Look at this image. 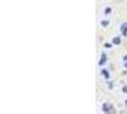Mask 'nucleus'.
<instances>
[{"instance_id": "nucleus-1", "label": "nucleus", "mask_w": 127, "mask_h": 114, "mask_svg": "<svg viewBox=\"0 0 127 114\" xmlns=\"http://www.w3.org/2000/svg\"><path fill=\"white\" fill-rule=\"evenodd\" d=\"M102 110L105 114H117L114 106L110 103H104L102 105Z\"/></svg>"}, {"instance_id": "nucleus-2", "label": "nucleus", "mask_w": 127, "mask_h": 114, "mask_svg": "<svg viewBox=\"0 0 127 114\" xmlns=\"http://www.w3.org/2000/svg\"><path fill=\"white\" fill-rule=\"evenodd\" d=\"M106 61H107V57H106V54H105L104 52H102V53H101V57H100V60H99V62H98V65H99V66H103L104 64L106 63Z\"/></svg>"}, {"instance_id": "nucleus-3", "label": "nucleus", "mask_w": 127, "mask_h": 114, "mask_svg": "<svg viewBox=\"0 0 127 114\" xmlns=\"http://www.w3.org/2000/svg\"><path fill=\"white\" fill-rule=\"evenodd\" d=\"M121 31L122 32V34H123L124 36H126L127 35V22L126 23H123V24L121 25Z\"/></svg>"}, {"instance_id": "nucleus-4", "label": "nucleus", "mask_w": 127, "mask_h": 114, "mask_svg": "<svg viewBox=\"0 0 127 114\" xmlns=\"http://www.w3.org/2000/svg\"><path fill=\"white\" fill-rule=\"evenodd\" d=\"M101 73L104 75V77H105V79H106V80H108L109 78H110V74H109V72L106 70H102Z\"/></svg>"}, {"instance_id": "nucleus-5", "label": "nucleus", "mask_w": 127, "mask_h": 114, "mask_svg": "<svg viewBox=\"0 0 127 114\" xmlns=\"http://www.w3.org/2000/svg\"><path fill=\"white\" fill-rule=\"evenodd\" d=\"M113 44L115 45H120L121 44V38L120 37H115L113 39Z\"/></svg>"}, {"instance_id": "nucleus-6", "label": "nucleus", "mask_w": 127, "mask_h": 114, "mask_svg": "<svg viewBox=\"0 0 127 114\" xmlns=\"http://www.w3.org/2000/svg\"><path fill=\"white\" fill-rule=\"evenodd\" d=\"M108 24H109V21H102L101 22V25L103 26V27H106Z\"/></svg>"}, {"instance_id": "nucleus-7", "label": "nucleus", "mask_w": 127, "mask_h": 114, "mask_svg": "<svg viewBox=\"0 0 127 114\" xmlns=\"http://www.w3.org/2000/svg\"><path fill=\"white\" fill-rule=\"evenodd\" d=\"M122 91H123L124 93H127V86H125V87L122 88Z\"/></svg>"}, {"instance_id": "nucleus-8", "label": "nucleus", "mask_w": 127, "mask_h": 114, "mask_svg": "<svg viewBox=\"0 0 127 114\" xmlns=\"http://www.w3.org/2000/svg\"><path fill=\"white\" fill-rule=\"evenodd\" d=\"M110 11H111V9H110V8H108V9H106V10H105V13H106V14H108V13H110Z\"/></svg>"}, {"instance_id": "nucleus-9", "label": "nucleus", "mask_w": 127, "mask_h": 114, "mask_svg": "<svg viewBox=\"0 0 127 114\" xmlns=\"http://www.w3.org/2000/svg\"><path fill=\"white\" fill-rule=\"evenodd\" d=\"M104 46H105L106 48H110V47H111V45H110V44H105Z\"/></svg>"}, {"instance_id": "nucleus-10", "label": "nucleus", "mask_w": 127, "mask_h": 114, "mask_svg": "<svg viewBox=\"0 0 127 114\" xmlns=\"http://www.w3.org/2000/svg\"><path fill=\"white\" fill-rule=\"evenodd\" d=\"M123 60H124V61H127V55H125V56H124V58H123Z\"/></svg>"}, {"instance_id": "nucleus-11", "label": "nucleus", "mask_w": 127, "mask_h": 114, "mask_svg": "<svg viewBox=\"0 0 127 114\" xmlns=\"http://www.w3.org/2000/svg\"><path fill=\"white\" fill-rule=\"evenodd\" d=\"M124 67H125V68H127V63H125V65H124Z\"/></svg>"}, {"instance_id": "nucleus-12", "label": "nucleus", "mask_w": 127, "mask_h": 114, "mask_svg": "<svg viewBox=\"0 0 127 114\" xmlns=\"http://www.w3.org/2000/svg\"><path fill=\"white\" fill-rule=\"evenodd\" d=\"M125 104H126V107H127V100L125 101Z\"/></svg>"}]
</instances>
